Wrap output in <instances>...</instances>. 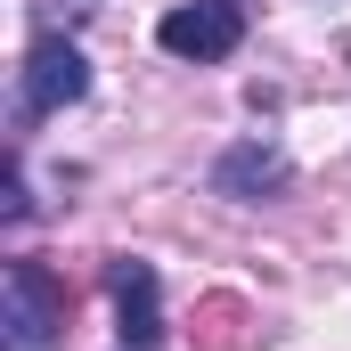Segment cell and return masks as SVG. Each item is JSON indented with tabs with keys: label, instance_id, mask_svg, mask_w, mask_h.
<instances>
[{
	"label": "cell",
	"instance_id": "277c9868",
	"mask_svg": "<svg viewBox=\"0 0 351 351\" xmlns=\"http://www.w3.org/2000/svg\"><path fill=\"white\" fill-rule=\"evenodd\" d=\"M106 294H114V335H123V351H156L164 343V286H156V262L114 254V262H106Z\"/></svg>",
	"mask_w": 351,
	"mask_h": 351
},
{
	"label": "cell",
	"instance_id": "7a4b0ae2",
	"mask_svg": "<svg viewBox=\"0 0 351 351\" xmlns=\"http://www.w3.org/2000/svg\"><path fill=\"white\" fill-rule=\"evenodd\" d=\"M82 98H90V58L74 49V33H33L25 74H16V131L58 106H82Z\"/></svg>",
	"mask_w": 351,
	"mask_h": 351
},
{
	"label": "cell",
	"instance_id": "8992f818",
	"mask_svg": "<svg viewBox=\"0 0 351 351\" xmlns=\"http://www.w3.org/2000/svg\"><path fill=\"white\" fill-rule=\"evenodd\" d=\"M33 213V196H25V172L8 164V180H0V221H25Z\"/></svg>",
	"mask_w": 351,
	"mask_h": 351
},
{
	"label": "cell",
	"instance_id": "6da1fadb",
	"mask_svg": "<svg viewBox=\"0 0 351 351\" xmlns=\"http://www.w3.org/2000/svg\"><path fill=\"white\" fill-rule=\"evenodd\" d=\"M66 343V278L33 254L0 269V351H58Z\"/></svg>",
	"mask_w": 351,
	"mask_h": 351
},
{
	"label": "cell",
	"instance_id": "3957f363",
	"mask_svg": "<svg viewBox=\"0 0 351 351\" xmlns=\"http://www.w3.org/2000/svg\"><path fill=\"white\" fill-rule=\"evenodd\" d=\"M156 41H164L172 58L221 66V58H237V41H245V0H188V8H172V16L156 25Z\"/></svg>",
	"mask_w": 351,
	"mask_h": 351
},
{
	"label": "cell",
	"instance_id": "5b68a950",
	"mask_svg": "<svg viewBox=\"0 0 351 351\" xmlns=\"http://www.w3.org/2000/svg\"><path fill=\"white\" fill-rule=\"evenodd\" d=\"M286 180H294V164H286V147H278V139H237V147L213 164V196L262 204V196H286Z\"/></svg>",
	"mask_w": 351,
	"mask_h": 351
}]
</instances>
